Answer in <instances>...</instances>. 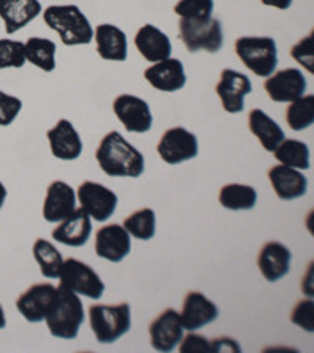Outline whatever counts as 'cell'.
I'll list each match as a JSON object with an SVG mask.
<instances>
[{
    "mask_svg": "<svg viewBox=\"0 0 314 353\" xmlns=\"http://www.w3.org/2000/svg\"><path fill=\"white\" fill-rule=\"evenodd\" d=\"M95 156L110 178H140L145 172L144 154L117 130L102 137Z\"/></svg>",
    "mask_w": 314,
    "mask_h": 353,
    "instance_id": "cell-1",
    "label": "cell"
},
{
    "mask_svg": "<svg viewBox=\"0 0 314 353\" xmlns=\"http://www.w3.org/2000/svg\"><path fill=\"white\" fill-rule=\"evenodd\" d=\"M84 305L77 294L59 286L46 316L50 334L60 339H76L84 323Z\"/></svg>",
    "mask_w": 314,
    "mask_h": 353,
    "instance_id": "cell-2",
    "label": "cell"
},
{
    "mask_svg": "<svg viewBox=\"0 0 314 353\" xmlns=\"http://www.w3.org/2000/svg\"><path fill=\"white\" fill-rule=\"evenodd\" d=\"M43 18L65 46L90 44L95 37L93 27L77 5H52L44 10Z\"/></svg>",
    "mask_w": 314,
    "mask_h": 353,
    "instance_id": "cell-3",
    "label": "cell"
},
{
    "mask_svg": "<svg viewBox=\"0 0 314 353\" xmlns=\"http://www.w3.org/2000/svg\"><path fill=\"white\" fill-rule=\"evenodd\" d=\"M90 327L95 338L101 344H112L130 330L129 303L118 305H91L88 310Z\"/></svg>",
    "mask_w": 314,
    "mask_h": 353,
    "instance_id": "cell-4",
    "label": "cell"
},
{
    "mask_svg": "<svg viewBox=\"0 0 314 353\" xmlns=\"http://www.w3.org/2000/svg\"><path fill=\"white\" fill-rule=\"evenodd\" d=\"M236 54L258 77H269L278 65L275 39L269 37H242L236 39Z\"/></svg>",
    "mask_w": 314,
    "mask_h": 353,
    "instance_id": "cell-5",
    "label": "cell"
},
{
    "mask_svg": "<svg viewBox=\"0 0 314 353\" xmlns=\"http://www.w3.org/2000/svg\"><path fill=\"white\" fill-rule=\"evenodd\" d=\"M179 38L188 52L215 54L224 48V30L219 19H179Z\"/></svg>",
    "mask_w": 314,
    "mask_h": 353,
    "instance_id": "cell-6",
    "label": "cell"
},
{
    "mask_svg": "<svg viewBox=\"0 0 314 353\" xmlns=\"http://www.w3.org/2000/svg\"><path fill=\"white\" fill-rule=\"evenodd\" d=\"M59 278L61 288L91 300H99L106 290V284L98 273L76 258L63 261Z\"/></svg>",
    "mask_w": 314,
    "mask_h": 353,
    "instance_id": "cell-7",
    "label": "cell"
},
{
    "mask_svg": "<svg viewBox=\"0 0 314 353\" xmlns=\"http://www.w3.org/2000/svg\"><path fill=\"white\" fill-rule=\"evenodd\" d=\"M157 152L168 165H178L198 156V139L184 128L165 130L157 143Z\"/></svg>",
    "mask_w": 314,
    "mask_h": 353,
    "instance_id": "cell-8",
    "label": "cell"
},
{
    "mask_svg": "<svg viewBox=\"0 0 314 353\" xmlns=\"http://www.w3.org/2000/svg\"><path fill=\"white\" fill-rule=\"evenodd\" d=\"M77 199L81 208L96 221H106L115 212L118 206V196L115 192L107 189L98 182L85 181L79 185Z\"/></svg>",
    "mask_w": 314,
    "mask_h": 353,
    "instance_id": "cell-9",
    "label": "cell"
},
{
    "mask_svg": "<svg viewBox=\"0 0 314 353\" xmlns=\"http://www.w3.org/2000/svg\"><path fill=\"white\" fill-rule=\"evenodd\" d=\"M113 112L128 132L145 134L153 126L150 105L139 96L119 94L113 101Z\"/></svg>",
    "mask_w": 314,
    "mask_h": 353,
    "instance_id": "cell-10",
    "label": "cell"
},
{
    "mask_svg": "<svg viewBox=\"0 0 314 353\" xmlns=\"http://www.w3.org/2000/svg\"><path fill=\"white\" fill-rule=\"evenodd\" d=\"M184 336L179 312L173 308L162 311L150 325V339L154 350L170 353L173 352Z\"/></svg>",
    "mask_w": 314,
    "mask_h": 353,
    "instance_id": "cell-11",
    "label": "cell"
},
{
    "mask_svg": "<svg viewBox=\"0 0 314 353\" xmlns=\"http://www.w3.org/2000/svg\"><path fill=\"white\" fill-rule=\"evenodd\" d=\"M215 93L220 98L225 112L233 115L241 113L244 110V98L251 93V82L242 72L224 70L215 85Z\"/></svg>",
    "mask_w": 314,
    "mask_h": 353,
    "instance_id": "cell-12",
    "label": "cell"
},
{
    "mask_svg": "<svg viewBox=\"0 0 314 353\" xmlns=\"http://www.w3.org/2000/svg\"><path fill=\"white\" fill-rule=\"evenodd\" d=\"M264 90L273 102H293L304 96L306 79L300 70L288 68L267 77Z\"/></svg>",
    "mask_w": 314,
    "mask_h": 353,
    "instance_id": "cell-13",
    "label": "cell"
},
{
    "mask_svg": "<svg viewBox=\"0 0 314 353\" xmlns=\"http://www.w3.org/2000/svg\"><path fill=\"white\" fill-rule=\"evenodd\" d=\"M130 234L118 223L102 226L96 232L95 252L102 259L110 263H121L130 253Z\"/></svg>",
    "mask_w": 314,
    "mask_h": 353,
    "instance_id": "cell-14",
    "label": "cell"
},
{
    "mask_svg": "<svg viewBox=\"0 0 314 353\" xmlns=\"http://www.w3.org/2000/svg\"><path fill=\"white\" fill-rule=\"evenodd\" d=\"M217 317H219V308L206 295L198 290H192L186 295L179 312L182 328L188 332H197L204 325L213 323Z\"/></svg>",
    "mask_w": 314,
    "mask_h": 353,
    "instance_id": "cell-15",
    "label": "cell"
},
{
    "mask_svg": "<svg viewBox=\"0 0 314 353\" xmlns=\"http://www.w3.org/2000/svg\"><path fill=\"white\" fill-rule=\"evenodd\" d=\"M55 286L50 283H38L28 288L24 294L16 300V308L30 323L43 322L52 303L55 295Z\"/></svg>",
    "mask_w": 314,
    "mask_h": 353,
    "instance_id": "cell-16",
    "label": "cell"
},
{
    "mask_svg": "<svg viewBox=\"0 0 314 353\" xmlns=\"http://www.w3.org/2000/svg\"><path fill=\"white\" fill-rule=\"evenodd\" d=\"M76 193L63 181H54L46 192L43 204V217L48 223H57L65 220L76 210Z\"/></svg>",
    "mask_w": 314,
    "mask_h": 353,
    "instance_id": "cell-17",
    "label": "cell"
},
{
    "mask_svg": "<svg viewBox=\"0 0 314 353\" xmlns=\"http://www.w3.org/2000/svg\"><path fill=\"white\" fill-rule=\"evenodd\" d=\"M48 140L54 157L60 161H76L84 151L81 135L68 119H60L52 129L48 130Z\"/></svg>",
    "mask_w": 314,
    "mask_h": 353,
    "instance_id": "cell-18",
    "label": "cell"
},
{
    "mask_svg": "<svg viewBox=\"0 0 314 353\" xmlns=\"http://www.w3.org/2000/svg\"><path fill=\"white\" fill-rule=\"evenodd\" d=\"M291 259H293V253H291L286 245L277 241L264 243L258 254V267L261 275L271 283L282 280L289 273Z\"/></svg>",
    "mask_w": 314,
    "mask_h": 353,
    "instance_id": "cell-19",
    "label": "cell"
},
{
    "mask_svg": "<svg viewBox=\"0 0 314 353\" xmlns=\"http://www.w3.org/2000/svg\"><path fill=\"white\" fill-rule=\"evenodd\" d=\"M145 79L150 82L151 87H154L164 93H173L184 88L187 82L184 65L178 59H167L162 61H157L145 70Z\"/></svg>",
    "mask_w": 314,
    "mask_h": 353,
    "instance_id": "cell-20",
    "label": "cell"
},
{
    "mask_svg": "<svg viewBox=\"0 0 314 353\" xmlns=\"http://www.w3.org/2000/svg\"><path fill=\"white\" fill-rule=\"evenodd\" d=\"M43 7L38 0H0V18L7 35L19 32L41 14Z\"/></svg>",
    "mask_w": 314,
    "mask_h": 353,
    "instance_id": "cell-21",
    "label": "cell"
},
{
    "mask_svg": "<svg viewBox=\"0 0 314 353\" xmlns=\"http://www.w3.org/2000/svg\"><path fill=\"white\" fill-rule=\"evenodd\" d=\"M269 181L275 195L283 201L304 196L308 190V179L299 170L286 165H275L269 170Z\"/></svg>",
    "mask_w": 314,
    "mask_h": 353,
    "instance_id": "cell-22",
    "label": "cell"
},
{
    "mask_svg": "<svg viewBox=\"0 0 314 353\" xmlns=\"http://www.w3.org/2000/svg\"><path fill=\"white\" fill-rule=\"evenodd\" d=\"M91 236V219L85 210L76 209L52 231L54 241L68 247H84Z\"/></svg>",
    "mask_w": 314,
    "mask_h": 353,
    "instance_id": "cell-23",
    "label": "cell"
},
{
    "mask_svg": "<svg viewBox=\"0 0 314 353\" xmlns=\"http://www.w3.org/2000/svg\"><path fill=\"white\" fill-rule=\"evenodd\" d=\"M135 48L151 63L167 60L171 55L170 38L153 24H145L135 35Z\"/></svg>",
    "mask_w": 314,
    "mask_h": 353,
    "instance_id": "cell-24",
    "label": "cell"
},
{
    "mask_svg": "<svg viewBox=\"0 0 314 353\" xmlns=\"http://www.w3.org/2000/svg\"><path fill=\"white\" fill-rule=\"evenodd\" d=\"M95 39L102 60L124 61L128 59V38L121 28L113 24H101L96 27Z\"/></svg>",
    "mask_w": 314,
    "mask_h": 353,
    "instance_id": "cell-25",
    "label": "cell"
},
{
    "mask_svg": "<svg viewBox=\"0 0 314 353\" xmlns=\"http://www.w3.org/2000/svg\"><path fill=\"white\" fill-rule=\"evenodd\" d=\"M248 128L250 132L259 140L261 146L269 152L275 151V148L284 140V132L279 124L261 109L250 110Z\"/></svg>",
    "mask_w": 314,
    "mask_h": 353,
    "instance_id": "cell-26",
    "label": "cell"
},
{
    "mask_svg": "<svg viewBox=\"0 0 314 353\" xmlns=\"http://www.w3.org/2000/svg\"><path fill=\"white\" fill-rule=\"evenodd\" d=\"M24 52L27 61L35 65L44 72H52L55 70V52L57 46L48 38H28L24 43Z\"/></svg>",
    "mask_w": 314,
    "mask_h": 353,
    "instance_id": "cell-27",
    "label": "cell"
},
{
    "mask_svg": "<svg viewBox=\"0 0 314 353\" xmlns=\"http://www.w3.org/2000/svg\"><path fill=\"white\" fill-rule=\"evenodd\" d=\"M219 201L225 209L250 210L256 206L258 192H256L251 185L226 184L220 189Z\"/></svg>",
    "mask_w": 314,
    "mask_h": 353,
    "instance_id": "cell-28",
    "label": "cell"
},
{
    "mask_svg": "<svg viewBox=\"0 0 314 353\" xmlns=\"http://www.w3.org/2000/svg\"><path fill=\"white\" fill-rule=\"evenodd\" d=\"M277 161L286 167L297 170H308L311 167L310 148L306 143L294 139H284L273 151Z\"/></svg>",
    "mask_w": 314,
    "mask_h": 353,
    "instance_id": "cell-29",
    "label": "cell"
},
{
    "mask_svg": "<svg viewBox=\"0 0 314 353\" xmlns=\"http://www.w3.org/2000/svg\"><path fill=\"white\" fill-rule=\"evenodd\" d=\"M33 258L39 265L44 278H59V273L63 264L61 253L57 250L52 243L46 239H37L33 243Z\"/></svg>",
    "mask_w": 314,
    "mask_h": 353,
    "instance_id": "cell-30",
    "label": "cell"
},
{
    "mask_svg": "<svg viewBox=\"0 0 314 353\" xmlns=\"http://www.w3.org/2000/svg\"><path fill=\"white\" fill-rule=\"evenodd\" d=\"M123 228L139 241H151L156 236V214L150 208L135 210L123 221Z\"/></svg>",
    "mask_w": 314,
    "mask_h": 353,
    "instance_id": "cell-31",
    "label": "cell"
},
{
    "mask_svg": "<svg viewBox=\"0 0 314 353\" xmlns=\"http://www.w3.org/2000/svg\"><path fill=\"white\" fill-rule=\"evenodd\" d=\"M286 123L293 130H305L314 123V96H302L286 109Z\"/></svg>",
    "mask_w": 314,
    "mask_h": 353,
    "instance_id": "cell-32",
    "label": "cell"
},
{
    "mask_svg": "<svg viewBox=\"0 0 314 353\" xmlns=\"http://www.w3.org/2000/svg\"><path fill=\"white\" fill-rule=\"evenodd\" d=\"M214 0H179L175 5V13L182 19L213 18Z\"/></svg>",
    "mask_w": 314,
    "mask_h": 353,
    "instance_id": "cell-33",
    "label": "cell"
},
{
    "mask_svg": "<svg viewBox=\"0 0 314 353\" xmlns=\"http://www.w3.org/2000/svg\"><path fill=\"white\" fill-rule=\"evenodd\" d=\"M24 43L13 39H0V70L22 68L26 65Z\"/></svg>",
    "mask_w": 314,
    "mask_h": 353,
    "instance_id": "cell-34",
    "label": "cell"
},
{
    "mask_svg": "<svg viewBox=\"0 0 314 353\" xmlns=\"http://www.w3.org/2000/svg\"><path fill=\"white\" fill-rule=\"evenodd\" d=\"M22 110V101L0 90V126L7 128Z\"/></svg>",
    "mask_w": 314,
    "mask_h": 353,
    "instance_id": "cell-35",
    "label": "cell"
},
{
    "mask_svg": "<svg viewBox=\"0 0 314 353\" xmlns=\"http://www.w3.org/2000/svg\"><path fill=\"white\" fill-rule=\"evenodd\" d=\"M291 57L295 61L305 68V70L310 71L311 74L314 72V52H313V32L310 33V37L302 38L299 43H297L293 49H291Z\"/></svg>",
    "mask_w": 314,
    "mask_h": 353,
    "instance_id": "cell-36",
    "label": "cell"
},
{
    "mask_svg": "<svg viewBox=\"0 0 314 353\" xmlns=\"http://www.w3.org/2000/svg\"><path fill=\"white\" fill-rule=\"evenodd\" d=\"M313 311L314 305L313 300H302L294 306L293 314H291V322L304 328L305 332L313 333L314 323H313Z\"/></svg>",
    "mask_w": 314,
    "mask_h": 353,
    "instance_id": "cell-37",
    "label": "cell"
},
{
    "mask_svg": "<svg viewBox=\"0 0 314 353\" xmlns=\"http://www.w3.org/2000/svg\"><path fill=\"white\" fill-rule=\"evenodd\" d=\"M209 347V339L204 338L202 334H187L184 341H182L179 345V350L182 352H208Z\"/></svg>",
    "mask_w": 314,
    "mask_h": 353,
    "instance_id": "cell-38",
    "label": "cell"
},
{
    "mask_svg": "<svg viewBox=\"0 0 314 353\" xmlns=\"http://www.w3.org/2000/svg\"><path fill=\"white\" fill-rule=\"evenodd\" d=\"M210 352H241V347L231 338H215L209 341Z\"/></svg>",
    "mask_w": 314,
    "mask_h": 353,
    "instance_id": "cell-39",
    "label": "cell"
},
{
    "mask_svg": "<svg viewBox=\"0 0 314 353\" xmlns=\"http://www.w3.org/2000/svg\"><path fill=\"white\" fill-rule=\"evenodd\" d=\"M266 7H275L278 10H288L293 5V0H261Z\"/></svg>",
    "mask_w": 314,
    "mask_h": 353,
    "instance_id": "cell-40",
    "label": "cell"
},
{
    "mask_svg": "<svg viewBox=\"0 0 314 353\" xmlns=\"http://www.w3.org/2000/svg\"><path fill=\"white\" fill-rule=\"evenodd\" d=\"M7 195H8L7 187H5L3 182L0 181V210H2V208H3V203H5V199H7Z\"/></svg>",
    "mask_w": 314,
    "mask_h": 353,
    "instance_id": "cell-41",
    "label": "cell"
},
{
    "mask_svg": "<svg viewBox=\"0 0 314 353\" xmlns=\"http://www.w3.org/2000/svg\"><path fill=\"white\" fill-rule=\"evenodd\" d=\"M7 327V317H5V311L2 308V305H0V330Z\"/></svg>",
    "mask_w": 314,
    "mask_h": 353,
    "instance_id": "cell-42",
    "label": "cell"
}]
</instances>
